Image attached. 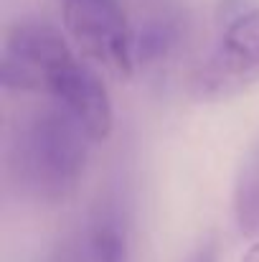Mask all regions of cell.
<instances>
[{"mask_svg": "<svg viewBox=\"0 0 259 262\" xmlns=\"http://www.w3.org/2000/svg\"><path fill=\"white\" fill-rule=\"evenodd\" d=\"M91 143L82 122L59 102L23 112L8 135V173L18 191L36 201H64L84 176Z\"/></svg>", "mask_w": 259, "mask_h": 262, "instance_id": "obj_1", "label": "cell"}, {"mask_svg": "<svg viewBox=\"0 0 259 262\" xmlns=\"http://www.w3.org/2000/svg\"><path fill=\"white\" fill-rule=\"evenodd\" d=\"M74 61L69 41L43 20H20L5 33L0 84L5 92L51 94L56 74Z\"/></svg>", "mask_w": 259, "mask_h": 262, "instance_id": "obj_2", "label": "cell"}, {"mask_svg": "<svg viewBox=\"0 0 259 262\" xmlns=\"http://www.w3.org/2000/svg\"><path fill=\"white\" fill-rule=\"evenodd\" d=\"M259 82V8L229 20L211 56L193 72L191 94L203 102L237 97Z\"/></svg>", "mask_w": 259, "mask_h": 262, "instance_id": "obj_3", "label": "cell"}, {"mask_svg": "<svg viewBox=\"0 0 259 262\" xmlns=\"http://www.w3.org/2000/svg\"><path fill=\"white\" fill-rule=\"evenodd\" d=\"M64 28L94 64L120 79L135 72V31L117 0H64Z\"/></svg>", "mask_w": 259, "mask_h": 262, "instance_id": "obj_4", "label": "cell"}, {"mask_svg": "<svg viewBox=\"0 0 259 262\" xmlns=\"http://www.w3.org/2000/svg\"><path fill=\"white\" fill-rule=\"evenodd\" d=\"M49 97H54L61 107H66L82 122V127L89 133L94 143H102L109 138L112 125H114L112 99L102 79L86 64L74 59L69 67H64L56 74Z\"/></svg>", "mask_w": 259, "mask_h": 262, "instance_id": "obj_5", "label": "cell"}, {"mask_svg": "<svg viewBox=\"0 0 259 262\" xmlns=\"http://www.w3.org/2000/svg\"><path fill=\"white\" fill-rule=\"evenodd\" d=\"M82 234L94 262H127V227L114 201H104L94 209Z\"/></svg>", "mask_w": 259, "mask_h": 262, "instance_id": "obj_6", "label": "cell"}, {"mask_svg": "<svg viewBox=\"0 0 259 262\" xmlns=\"http://www.w3.org/2000/svg\"><path fill=\"white\" fill-rule=\"evenodd\" d=\"M234 216L242 234H259V140L247 150L234 181Z\"/></svg>", "mask_w": 259, "mask_h": 262, "instance_id": "obj_7", "label": "cell"}, {"mask_svg": "<svg viewBox=\"0 0 259 262\" xmlns=\"http://www.w3.org/2000/svg\"><path fill=\"white\" fill-rule=\"evenodd\" d=\"M180 43V26L168 15L148 18L135 31V64L137 67H155L168 59L175 46Z\"/></svg>", "mask_w": 259, "mask_h": 262, "instance_id": "obj_8", "label": "cell"}, {"mask_svg": "<svg viewBox=\"0 0 259 262\" xmlns=\"http://www.w3.org/2000/svg\"><path fill=\"white\" fill-rule=\"evenodd\" d=\"M185 262H219V242L216 239H203Z\"/></svg>", "mask_w": 259, "mask_h": 262, "instance_id": "obj_9", "label": "cell"}, {"mask_svg": "<svg viewBox=\"0 0 259 262\" xmlns=\"http://www.w3.org/2000/svg\"><path fill=\"white\" fill-rule=\"evenodd\" d=\"M242 262H259V242H254V245L247 247V252H244Z\"/></svg>", "mask_w": 259, "mask_h": 262, "instance_id": "obj_10", "label": "cell"}]
</instances>
